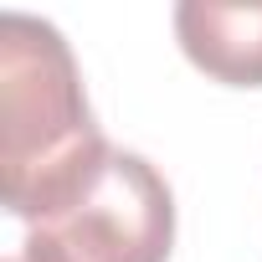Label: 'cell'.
<instances>
[{
	"label": "cell",
	"instance_id": "cell-1",
	"mask_svg": "<svg viewBox=\"0 0 262 262\" xmlns=\"http://www.w3.org/2000/svg\"><path fill=\"white\" fill-rule=\"evenodd\" d=\"M108 160L82 72L41 16H0V195L21 221H52Z\"/></svg>",
	"mask_w": 262,
	"mask_h": 262
},
{
	"label": "cell",
	"instance_id": "cell-2",
	"mask_svg": "<svg viewBox=\"0 0 262 262\" xmlns=\"http://www.w3.org/2000/svg\"><path fill=\"white\" fill-rule=\"evenodd\" d=\"M36 231L52 236L67 262H170L175 195L144 155L108 149L82 195Z\"/></svg>",
	"mask_w": 262,
	"mask_h": 262
},
{
	"label": "cell",
	"instance_id": "cell-3",
	"mask_svg": "<svg viewBox=\"0 0 262 262\" xmlns=\"http://www.w3.org/2000/svg\"><path fill=\"white\" fill-rule=\"evenodd\" d=\"M180 52L226 88H262V0H180L175 6Z\"/></svg>",
	"mask_w": 262,
	"mask_h": 262
},
{
	"label": "cell",
	"instance_id": "cell-4",
	"mask_svg": "<svg viewBox=\"0 0 262 262\" xmlns=\"http://www.w3.org/2000/svg\"><path fill=\"white\" fill-rule=\"evenodd\" d=\"M6 262H67V257L57 252V242H52V236L31 231V236H26V242H21V247H16V252L6 257Z\"/></svg>",
	"mask_w": 262,
	"mask_h": 262
}]
</instances>
